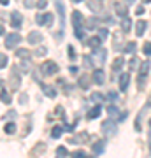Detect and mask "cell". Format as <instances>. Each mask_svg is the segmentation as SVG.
Here are the masks:
<instances>
[{
	"mask_svg": "<svg viewBox=\"0 0 151 158\" xmlns=\"http://www.w3.org/2000/svg\"><path fill=\"white\" fill-rule=\"evenodd\" d=\"M100 42H102L100 37H91V39L88 40V46L91 49H97V48H100Z\"/></svg>",
	"mask_w": 151,
	"mask_h": 158,
	"instance_id": "cell-20",
	"label": "cell"
},
{
	"mask_svg": "<svg viewBox=\"0 0 151 158\" xmlns=\"http://www.w3.org/2000/svg\"><path fill=\"white\" fill-rule=\"evenodd\" d=\"M25 7H28V9L34 7V0H25Z\"/></svg>",
	"mask_w": 151,
	"mask_h": 158,
	"instance_id": "cell-43",
	"label": "cell"
},
{
	"mask_svg": "<svg viewBox=\"0 0 151 158\" xmlns=\"http://www.w3.org/2000/svg\"><path fill=\"white\" fill-rule=\"evenodd\" d=\"M21 104H27V95H25V93L21 95Z\"/></svg>",
	"mask_w": 151,
	"mask_h": 158,
	"instance_id": "cell-47",
	"label": "cell"
},
{
	"mask_svg": "<svg viewBox=\"0 0 151 158\" xmlns=\"http://www.w3.org/2000/svg\"><path fill=\"white\" fill-rule=\"evenodd\" d=\"M135 12H137V14H142V12H144V7H137V9H135Z\"/></svg>",
	"mask_w": 151,
	"mask_h": 158,
	"instance_id": "cell-46",
	"label": "cell"
},
{
	"mask_svg": "<svg viewBox=\"0 0 151 158\" xmlns=\"http://www.w3.org/2000/svg\"><path fill=\"white\" fill-rule=\"evenodd\" d=\"M6 65H7V55L0 53V69H4Z\"/></svg>",
	"mask_w": 151,
	"mask_h": 158,
	"instance_id": "cell-33",
	"label": "cell"
},
{
	"mask_svg": "<svg viewBox=\"0 0 151 158\" xmlns=\"http://www.w3.org/2000/svg\"><path fill=\"white\" fill-rule=\"evenodd\" d=\"M128 81H130V74L128 72H121V76H120V90L125 91L127 88H128Z\"/></svg>",
	"mask_w": 151,
	"mask_h": 158,
	"instance_id": "cell-7",
	"label": "cell"
},
{
	"mask_svg": "<svg viewBox=\"0 0 151 158\" xmlns=\"http://www.w3.org/2000/svg\"><path fill=\"white\" fill-rule=\"evenodd\" d=\"M107 113L111 114V116H116V114H118V107H114V106H109V107H107Z\"/></svg>",
	"mask_w": 151,
	"mask_h": 158,
	"instance_id": "cell-38",
	"label": "cell"
},
{
	"mask_svg": "<svg viewBox=\"0 0 151 158\" xmlns=\"http://www.w3.org/2000/svg\"><path fill=\"white\" fill-rule=\"evenodd\" d=\"M35 21H37V25H48V27H51L53 25V14L51 12H40V14H37Z\"/></svg>",
	"mask_w": 151,
	"mask_h": 158,
	"instance_id": "cell-4",
	"label": "cell"
},
{
	"mask_svg": "<svg viewBox=\"0 0 151 158\" xmlns=\"http://www.w3.org/2000/svg\"><path fill=\"white\" fill-rule=\"evenodd\" d=\"M60 69H58V65H56L55 62H44L42 65H40V72L44 74V76H55L56 72H58Z\"/></svg>",
	"mask_w": 151,
	"mask_h": 158,
	"instance_id": "cell-1",
	"label": "cell"
},
{
	"mask_svg": "<svg viewBox=\"0 0 151 158\" xmlns=\"http://www.w3.org/2000/svg\"><path fill=\"white\" fill-rule=\"evenodd\" d=\"M88 9H90L91 12H100V11H102V2L90 0V2H88Z\"/></svg>",
	"mask_w": 151,
	"mask_h": 158,
	"instance_id": "cell-16",
	"label": "cell"
},
{
	"mask_svg": "<svg viewBox=\"0 0 151 158\" xmlns=\"http://www.w3.org/2000/svg\"><path fill=\"white\" fill-rule=\"evenodd\" d=\"M149 148H151V135H149Z\"/></svg>",
	"mask_w": 151,
	"mask_h": 158,
	"instance_id": "cell-52",
	"label": "cell"
},
{
	"mask_svg": "<svg viewBox=\"0 0 151 158\" xmlns=\"http://www.w3.org/2000/svg\"><path fill=\"white\" fill-rule=\"evenodd\" d=\"M142 51H144V55H148V56H149V55H151V42H146L144 48H142Z\"/></svg>",
	"mask_w": 151,
	"mask_h": 158,
	"instance_id": "cell-36",
	"label": "cell"
},
{
	"mask_svg": "<svg viewBox=\"0 0 151 158\" xmlns=\"http://www.w3.org/2000/svg\"><path fill=\"white\" fill-rule=\"evenodd\" d=\"M91 56H83V63H84V67L90 69V67H93V60H90Z\"/></svg>",
	"mask_w": 151,
	"mask_h": 158,
	"instance_id": "cell-32",
	"label": "cell"
},
{
	"mask_svg": "<svg viewBox=\"0 0 151 158\" xmlns=\"http://www.w3.org/2000/svg\"><path fill=\"white\" fill-rule=\"evenodd\" d=\"M149 128H151V119H149Z\"/></svg>",
	"mask_w": 151,
	"mask_h": 158,
	"instance_id": "cell-53",
	"label": "cell"
},
{
	"mask_svg": "<svg viewBox=\"0 0 151 158\" xmlns=\"http://www.w3.org/2000/svg\"><path fill=\"white\" fill-rule=\"evenodd\" d=\"M146 28H148V23H146L144 19H139V21L135 23V35L141 37V35L146 32Z\"/></svg>",
	"mask_w": 151,
	"mask_h": 158,
	"instance_id": "cell-10",
	"label": "cell"
},
{
	"mask_svg": "<svg viewBox=\"0 0 151 158\" xmlns=\"http://www.w3.org/2000/svg\"><path fill=\"white\" fill-rule=\"evenodd\" d=\"M95 53H93V56L91 58H97V62L99 63H104L106 62V56H107V51L104 49V48H97V49H93Z\"/></svg>",
	"mask_w": 151,
	"mask_h": 158,
	"instance_id": "cell-6",
	"label": "cell"
},
{
	"mask_svg": "<svg viewBox=\"0 0 151 158\" xmlns=\"http://www.w3.org/2000/svg\"><path fill=\"white\" fill-rule=\"evenodd\" d=\"M55 6H56L58 14H60V27H62V30H63V25H65V7H63V4L60 2V0H56Z\"/></svg>",
	"mask_w": 151,
	"mask_h": 158,
	"instance_id": "cell-5",
	"label": "cell"
},
{
	"mask_svg": "<svg viewBox=\"0 0 151 158\" xmlns=\"http://www.w3.org/2000/svg\"><path fill=\"white\" fill-rule=\"evenodd\" d=\"M40 40H42V34H40V32L34 30V32L28 34V42H30V44H39Z\"/></svg>",
	"mask_w": 151,
	"mask_h": 158,
	"instance_id": "cell-8",
	"label": "cell"
},
{
	"mask_svg": "<svg viewBox=\"0 0 151 158\" xmlns=\"http://www.w3.org/2000/svg\"><path fill=\"white\" fill-rule=\"evenodd\" d=\"M146 77H148V76H141V74H139V77H137V85H139V90H144V86H146Z\"/></svg>",
	"mask_w": 151,
	"mask_h": 158,
	"instance_id": "cell-28",
	"label": "cell"
},
{
	"mask_svg": "<svg viewBox=\"0 0 151 158\" xmlns=\"http://www.w3.org/2000/svg\"><path fill=\"white\" fill-rule=\"evenodd\" d=\"M114 11H116L118 16H127V6H125L123 2H114Z\"/></svg>",
	"mask_w": 151,
	"mask_h": 158,
	"instance_id": "cell-14",
	"label": "cell"
},
{
	"mask_svg": "<svg viewBox=\"0 0 151 158\" xmlns=\"http://www.w3.org/2000/svg\"><path fill=\"white\" fill-rule=\"evenodd\" d=\"M42 91H44L46 95H49L51 98H55L56 97V90L55 88H51V86H42Z\"/></svg>",
	"mask_w": 151,
	"mask_h": 158,
	"instance_id": "cell-25",
	"label": "cell"
},
{
	"mask_svg": "<svg viewBox=\"0 0 151 158\" xmlns=\"http://www.w3.org/2000/svg\"><path fill=\"white\" fill-rule=\"evenodd\" d=\"M104 97H102V93H99V91H95V93H91V100L93 102H100Z\"/></svg>",
	"mask_w": 151,
	"mask_h": 158,
	"instance_id": "cell-34",
	"label": "cell"
},
{
	"mask_svg": "<svg viewBox=\"0 0 151 158\" xmlns=\"http://www.w3.org/2000/svg\"><path fill=\"white\" fill-rule=\"evenodd\" d=\"M0 4H2V6H7V4H9V0H0Z\"/></svg>",
	"mask_w": 151,
	"mask_h": 158,
	"instance_id": "cell-48",
	"label": "cell"
},
{
	"mask_svg": "<svg viewBox=\"0 0 151 158\" xmlns=\"http://www.w3.org/2000/svg\"><path fill=\"white\" fill-rule=\"evenodd\" d=\"M151 69V62L149 60H146V62L141 63V69H139V74L141 76H148V70Z\"/></svg>",
	"mask_w": 151,
	"mask_h": 158,
	"instance_id": "cell-18",
	"label": "cell"
},
{
	"mask_svg": "<svg viewBox=\"0 0 151 158\" xmlns=\"http://www.w3.org/2000/svg\"><path fill=\"white\" fill-rule=\"evenodd\" d=\"M100 111H102V107H100V106H95V107H93V109H91V111L88 113V118H90V119H95V118H99V114H100Z\"/></svg>",
	"mask_w": 151,
	"mask_h": 158,
	"instance_id": "cell-22",
	"label": "cell"
},
{
	"mask_svg": "<svg viewBox=\"0 0 151 158\" xmlns=\"http://www.w3.org/2000/svg\"><path fill=\"white\" fill-rule=\"evenodd\" d=\"M93 81H95L97 85H104V81H106V74H104V70H100V69L93 70Z\"/></svg>",
	"mask_w": 151,
	"mask_h": 158,
	"instance_id": "cell-12",
	"label": "cell"
},
{
	"mask_svg": "<svg viewBox=\"0 0 151 158\" xmlns=\"http://www.w3.org/2000/svg\"><path fill=\"white\" fill-rule=\"evenodd\" d=\"M72 25H74V28L83 27V14H81L79 11H74L72 12Z\"/></svg>",
	"mask_w": 151,
	"mask_h": 158,
	"instance_id": "cell-11",
	"label": "cell"
},
{
	"mask_svg": "<svg viewBox=\"0 0 151 158\" xmlns=\"http://www.w3.org/2000/svg\"><path fill=\"white\" fill-rule=\"evenodd\" d=\"M74 35H76L78 39H83V37H84V30H83V27H79V28H74Z\"/></svg>",
	"mask_w": 151,
	"mask_h": 158,
	"instance_id": "cell-31",
	"label": "cell"
},
{
	"mask_svg": "<svg viewBox=\"0 0 151 158\" xmlns=\"http://www.w3.org/2000/svg\"><path fill=\"white\" fill-rule=\"evenodd\" d=\"M74 156H78V158H84V156H86V153L79 149V151H74Z\"/></svg>",
	"mask_w": 151,
	"mask_h": 158,
	"instance_id": "cell-40",
	"label": "cell"
},
{
	"mask_svg": "<svg viewBox=\"0 0 151 158\" xmlns=\"http://www.w3.org/2000/svg\"><path fill=\"white\" fill-rule=\"evenodd\" d=\"M107 35H109L107 28H99V37H100V39H106Z\"/></svg>",
	"mask_w": 151,
	"mask_h": 158,
	"instance_id": "cell-35",
	"label": "cell"
},
{
	"mask_svg": "<svg viewBox=\"0 0 151 158\" xmlns=\"http://www.w3.org/2000/svg\"><path fill=\"white\" fill-rule=\"evenodd\" d=\"M135 0H125V4H134Z\"/></svg>",
	"mask_w": 151,
	"mask_h": 158,
	"instance_id": "cell-49",
	"label": "cell"
},
{
	"mask_svg": "<svg viewBox=\"0 0 151 158\" xmlns=\"http://www.w3.org/2000/svg\"><path fill=\"white\" fill-rule=\"evenodd\" d=\"M56 155H58V156H67V155H69L67 148H63V146H58V148H56Z\"/></svg>",
	"mask_w": 151,
	"mask_h": 158,
	"instance_id": "cell-30",
	"label": "cell"
},
{
	"mask_svg": "<svg viewBox=\"0 0 151 158\" xmlns=\"http://www.w3.org/2000/svg\"><path fill=\"white\" fill-rule=\"evenodd\" d=\"M104 148H106V144H104V141H97L93 146H91V149H93V153L95 155H100L102 151H104Z\"/></svg>",
	"mask_w": 151,
	"mask_h": 158,
	"instance_id": "cell-19",
	"label": "cell"
},
{
	"mask_svg": "<svg viewBox=\"0 0 151 158\" xmlns=\"http://www.w3.org/2000/svg\"><path fill=\"white\" fill-rule=\"evenodd\" d=\"M16 56L21 58V60H30L32 58V53L28 49H25V48H19V49H16Z\"/></svg>",
	"mask_w": 151,
	"mask_h": 158,
	"instance_id": "cell-15",
	"label": "cell"
},
{
	"mask_svg": "<svg viewBox=\"0 0 151 158\" xmlns=\"http://www.w3.org/2000/svg\"><path fill=\"white\" fill-rule=\"evenodd\" d=\"M35 55H39V56H42V55H46V48H39V49L35 51Z\"/></svg>",
	"mask_w": 151,
	"mask_h": 158,
	"instance_id": "cell-42",
	"label": "cell"
},
{
	"mask_svg": "<svg viewBox=\"0 0 151 158\" xmlns=\"http://www.w3.org/2000/svg\"><path fill=\"white\" fill-rule=\"evenodd\" d=\"M35 6L39 7V9H44L46 6H48V0H37V4Z\"/></svg>",
	"mask_w": 151,
	"mask_h": 158,
	"instance_id": "cell-39",
	"label": "cell"
},
{
	"mask_svg": "<svg viewBox=\"0 0 151 158\" xmlns=\"http://www.w3.org/2000/svg\"><path fill=\"white\" fill-rule=\"evenodd\" d=\"M4 132H6V134H14V132H16V125L12 123V121L6 123V127H4Z\"/></svg>",
	"mask_w": 151,
	"mask_h": 158,
	"instance_id": "cell-24",
	"label": "cell"
},
{
	"mask_svg": "<svg viewBox=\"0 0 151 158\" xmlns=\"http://www.w3.org/2000/svg\"><path fill=\"white\" fill-rule=\"evenodd\" d=\"M130 28H132V19L128 16H123L121 18V30L123 32H130Z\"/></svg>",
	"mask_w": 151,
	"mask_h": 158,
	"instance_id": "cell-17",
	"label": "cell"
},
{
	"mask_svg": "<svg viewBox=\"0 0 151 158\" xmlns=\"http://www.w3.org/2000/svg\"><path fill=\"white\" fill-rule=\"evenodd\" d=\"M74 4H78V2H83V0H72Z\"/></svg>",
	"mask_w": 151,
	"mask_h": 158,
	"instance_id": "cell-51",
	"label": "cell"
},
{
	"mask_svg": "<svg viewBox=\"0 0 151 158\" xmlns=\"http://www.w3.org/2000/svg\"><path fill=\"white\" fill-rule=\"evenodd\" d=\"M123 51L125 53H132V55H134L135 53V42H127V46L123 48Z\"/></svg>",
	"mask_w": 151,
	"mask_h": 158,
	"instance_id": "cell-27",
	"label": "cell"
},
{
	"mask_svg": "<svg viewBox=\"0 0 151 158\" xmlns=\"http://www.w3.org/2000/svg\"><path fill=\"white\" fill-rule=\"evenodd\" d=\"M0 100L4 102V104H11V95H9V91L0 90Z\"/></svg>",
	"mask_w": 151,
	"mask_h": 158,
	"instance_id": "cell-23",
	"label": "cell"
},
{
	"mask_svg": "<svg viewBox=\"0 0 151 158\" xmlns=\"http://www.w3.org/2000/svg\"><path fill=\"white\" fill-rule=\"evenodd\" d=\"M88 81H90V76L88 74H83V76H81V77H79V86H81V88H83V90H86V88H88Z\"/></svg>",
	"mask_w": 151,
	"mask_h": 158,
	"instance_id": "cell-21",
	"label": "cell"
},
{
	"mask_svg": "<svg viewBox=\"0 0 151 158\" xmlns=\"http://www.w3.org/2000/svg\"><path fill=\"white\" fill-rule=\"evenodd\" d=\"M62 132H63L62 127H55V128L51 130V137H55V139H56V137H60V135H62Z\"/></svg>",
	"mask_w": 151,
	"mask_h": 158,
	"instance_id": "cell-29",
	"label": "cell"
},
{
	"mask_svg": "<svg viewBox=\"0 0 151 158\" xmlns=\"http://www.w3.org/2000/svg\"><path fill=\"white\" fill-rule=\"evenodd\" d=\"M7 118H9V119L16 118V113H14V111H9V113H7Z\"/></svg>",
	"mask_w": 151,
	"mask_h": 158,
	"instance_id": "cell-45",
	"label": "cell"
},
{
	"mask_svg": "<svg viewBox=\"0 0 151 158\" xmlns=\"http://www.w3.org/2000/svg\"><path fill=\"white\" fill-rule=\"evenodd\" d=\"M102 132H104V135L112 137L114 134H116V123H114L112 119H107V121H104V123H102Z\"/></svg>",
	"mask_w": 151,
	"mask_h": 158,
	"instance_id": "cell-3",
	"label": "cell"
},
{
	"mask_svg": "<svg viewBox=\"0 0 151 158\" xmlns=\"http://www.w3.org/2000/svg\"><path fill=\"white\" fill-rule=\"evenodd\" d=\"M21 23H23V18L19 12H12L11 14V25H12V28H19L21 27Z\"/></svg>",
	"mask_w": 151,
	"mask_h": 158,
	"instance_id": "cell-9",
	"label": "cell"
},
{
	"mask_svg": "<svg viewBox=\"0 0 151 158\" xmlns=\"http://www.w3.org/2000/svg\"><path fill=\"white\" fill-rule=\"evenodd\" d=\"M19 83H21V79L18 77V69L14 67V69H12V74H11V86H12V90H18Z\"/></svg>",
	"mask_w": 151,
	"mask_h": 158,
	"instance_id": "cell-13",
	"label": "cell"
},
{
	"mask_svg": "<svg viewBox=\"0 0 151 158\" xmlns=\"http://www.w3.org/2000/svg\"><path fill=\"white\" fill-rule=\"evenodd\" d=\"M0 35H4V27H0Z\"/></svg>",
	"mask_w": 151,
	"mask_h": 158,
	"instance_id": "cell-50",
	"label": "cell"
},
{
	"mask_svg": "<svg viewBox=\"0 0 151 158\" xmlns=\"http://www.w3.org/2000/svg\"><path fill=\"white\" fill-rule=\"evenodd\" d=\"M144 2H149V0H144Z\"/></svg>",
	"mask_w": 151,
	"mask_h": 158,
	"instance_id": "cell-54",
	"label": "cell"
},
{
	"mask_svg": "<svg viewBox=\"0 0 151 158\" xmlns=\"http://www.w3.org/2000/svg\"><path fill=\"white\" fill-rule=\"evenodd\" d=\"M19 42H21V35H19V34H9V35H6V48H7V49H14L16 44H19Z\"/></svg>",
	"mask_w": 151,
	"mask_h": 158,
	"instance_id": "cell-2",
	"label": "cell"
},
{
	"mask_svg": "<svg viewBox=\"0 0 151 158\" xmlns=\"http://www.w3.org/2000/svg\"><path fill=\"white\" fill-rule=\"evenodd\" d=\"M137 65H139V62H137V58H132V60H130V63H128L130 70H134V69H137Z\"/></svg>",
	"mask_w": 151,
	"mask_h": 158,
	"instance_id": "cell-37",
	"label": "cell"
},
{
	"mask_svg": "<svg viewBox=\"0 0 151 158\" xmlns=\"http://www.w3.org/2000/svg\"><path fill=\"white\" fill-rule=\"evenodd\" d=\"M123 63H125L123 58H116V60H114V63H112V70H120V69L123 67Z\"/></svg>",
	"mask_w": 151,
	"mask_h": 158,
	"instance_id": "cell-26",
	"label": "cell"
},
{
	"mask_svg": "<svg viewBox=\"0 0 151 158\" xmlns=\"http://www.w3.org/2000/svg\"><path fill=\"white\" fill-rule=\"evenodd\" d=\"M69 56L72 58V60H74V58H76V51H74V48H72V46L69 48Z\"/></svg>",
	"mask_w": 151,
	"mask_h": 158,
	"instance_id": "cell-41",
	"label": "cell"
},
{
	"mask_svg": "<svg viewBox=\"0 0 151 158\" xmlns=\"http://www.w3.org/2000/svg\"><path fill=\"white\" fill-rule=\"evenodd\" d=\"M116 93H114V91H111V93H109V95H107V98H109V100H116Z\"/></svg>",
	"mask_w": 151,
	"mask_h": 158,
	"instance_id": "cell-44",
	"label": "cell"
}]
</instances>
